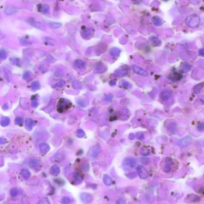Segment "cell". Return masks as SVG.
Listing matches in <instances>:
<instances>
[{
	"instance_id": "1",
	"label": "cell",
	"mask_w": 204,
	"mask_h": 204,
	"mask_svg": "<svg viewBox=\"0 0 204 204\" xmlns=\"http://www.w3.org/2000/svg\"><path fill=\"white\" fill-rule=\"evenodd\" d=\"M101 151V146L98 144L95 145L89 149L87 153V156L90 160H94L97 158Z\"/></svg>"
},
{
	"instance_id": "2",
	"label": "cell",
	"mask_w": 204,
	"mask_h": 204,
	"mask_svg": "<svg viewBox=\"0 0 204 204\" xmlns=\"http://www.w3.org/2000/svg\"><path fill=\"white\" fill-rule=\"evenodd\" d=\"M71 103L70 102H68L67 100L64 99H61L59 101V103L58 105V110L59 112H62L65 110L68 109L69 108H70Z\"/></svg>"
},
{
	"instance_id": "3",
	"label": "cell",
	"mask_w": 204,
	"mask_h": 204,
	"mask_svg": "<svg viewBox=\"0 0 204 204\" xmlns=\"http://www.w3.org/2000/svg\"><path fill=\"white\" fill-rule=\"evenodd\" d=\"M132 70L133 71L135 74H137V75H141V76H147L148 75V72H147L145 69H144L143 68H142L140 66L138 65H134L132 66Z\"/></svg>"
},
{
	"instance_id": "4",
	"label": "cell",
	"mask_w": 204,
	"mask_h": 204,
	"mask_svg": "<svg viewBox=\"0 0 204 204\" xmlns=\"http://www.w3.org/2000/svg\"><path fill=\"white\" fill-rule=\"evenodd\" d=\"M80 199L82 202L85 204H89L93 201V196L89 193L83 192L80 195Z\"/></svg>"
},
{
	"instance_id": "5",
	"label": "cell",
	"mask_w": 204,
	"mask_h": 204,
	"mask_svg": "<svg viewBox=\"0 0 204 204\" xmlns=\"http://www.w3.org/2000/svg\"><path fill=\"white\" fill-rule=\"evenodd\" d=\"M192 142V139L190 136H186L182 139H181L178 142V144L180 147L182 148H186L189 146Z\"/></svg>"
},
{
	"instance_id": "6",
	"label": "cell",
	"mask_w": 204,
	"mask_h": 204,
	"mask_svg": "<svg viewBox=\"0 0 204 204\" xmlns=\"http://www.w3.org/2000/svg\"><path fill=\"white\" fill-rule=\"evenodd\" d=\"M137 170L138 176L142 179H146L148 177V176H149L147 171L146 170V168L144 167L141 166V165H139V166L137 167Z\"/></svg>"
},
{
	"instance_id": "7",
	"label": "cell",
	"mask_w": 204,
	"mask_h": 204,
	"mask_svg": "<svg viewBox=\"0 0 204 204\" xmlns=\"http://www.w3.org/2000/svg\"><path fill=\"white\" fill-rule=\"evenodd\" d=\"M187 23L190 26H196L199 23V18L196 15H193L189 17L187 19Z\"/></svg>"
},
{
	"instance_id": "8",
	"label": "cell",
	"mask_w": 204,
	"mask_h": 204,
	"mask_svg": "<svg viewBox=\"0 0 204 204\" xmlns=\"http://www.w3.org/2000/svg\"><path fill=\"white\" fill-rule=\"evenodd\" d=\"M124 166L128 168H134L137 165V161L132 158H127L123 161Z\"/></svg>"
},
{
	"instance_id": "9",
	"label": "cell",
	"mask_w": 204,
	"mask_h": 204,
	"mask_svg": "<svg viewBox=\"0 0 204 204\" xmlns=\"http://www.w3.org/2000/svg\"><path fill=\"white\" fill-rule=\"evenodd\" d=\"M29 24L34 26V27L38 29L42 30H44L46 29V26L43 23H42L40 22H38V21L32 20L29 21Z\"/></svg>"
},
{
	"instance_id": "10",
	"label": "cell",
	"mask_w": 204,
	"mask_h": 204,
	"mask_svg": "<svg viewBox=\"0 0 204 204\" xmlns=\"http://www.w3.org/2000/svg\"><path fill=\"white\" fill-rule=\"evenodd\" d=\"M18 11V9L14 7L8 6L6 7L4 9V12L8 15H11V14H16Z\"/></svg>"
},
{
	"instance_id": "11",
	"label": "cell",
	"mask_w": 204,
	"mask_h": 204,
	"mask_svg": "<svg viewBox=\"0 0 204 204\" xmlns=\"http://www.w3.org/2000/svg\"><path fill=\"white\" fill-rule=\"evenodd\" d=\"M74 66L75 69L77 70H82L83 69L85 68V63L82 60L80 59H77L75 60L74 62Z\"/></svg>"
},
{
	"instance_id": "12",
	"label": "cell",
	"mask_w": 204,
	"mask_h": 204,
	"mask_svg": "<svg viewBox=\"0 0 204 204\" xmlns=\"http://www.w3.org/2000/svg\"><path fill=\"white\" fill-rule=\"evenodd\" d=\"M61 169L58 165H53L50 169V173L53 176H58L60 174Z\"/></svg>"
},
{
	"instance_id": "13",
	"label": "cell",
	"mask_w": 204,
	"mask_h": 204,
	"mask_svg": "<svg viewBox=\"0 0 204 204\" xmlns=\"http://www.w3.org/2000/svg\"><path fill=\"white\" fill-rule=\"evenodd\" d=\"M40 150V152L43 154H46L48 152H49V150H50V146H49V144L46 143H42L39 146Z\"/></svg>"
},
{
	"instance_id": "14",
	"label": "cell",
	"mask_w": 204,
	"mask_h": 204,
	"mask_svg": "<svg viewBox=\"0 0 204 204\" xmlns=\"http://www.w3.org/2000/svg\"><path fill=\"white\" fill-rule=\"evenodd\" d=\"M106 71V67L102 63H99L95 67V72L97 74H102Z\"/></svg>"
},
{
	"instance_id": "15",
	"label": "cell",
	"mask_w": 204,
	"mask_h": 204,
	"mask_svg": "<svg viewBox=\"0 0 204 204\" xmlns=\"http://www.w3.org/2000/svg\"><path fill=\"white\" fill-rule=\"evenodd\" d=\"M103 181L105 185L107 186H111L113 182V180L111 178V177H110V176L107 174H105L104 176Z\"/></svg>"
},
{
	"instance_id": "16",
	"label": "cell",
	"mask_w": 204,
	"mask_h": 204,
	"mask_svg": "<svg viewBox=\"0 0 204 204\" xmlns=\"http://www.w3.org/2000/svg\"><path fill=\"white\" fill-rule=\"evenodd\" d=\"M28 164L31 167H36L40 165L41 162L39 159H31L29 161Z\"/></svg>"
},
{
	"instance_id": "17",
	"label": "cell",
	"mask_w": 204,
	"mask_h": 204,
	"mask_svg": "<svg viewBox=\"0 0 204 204\" xmlns=\"http://www.w3.org/2000/svg\"><path fill=\"white\" fill-rule=\"evenodd\" d=\"M25 125H26V129H27L28 130H32V129L33 127H34V121L30 118L27 119V120L25 121Z\"/></svg>"
},
{
	"instance_id": "18",
	"label": "cell",
	"mask_w": 204,
	"mask_h": 204,
	"mask_svg": "<svg viewBox=\"0 0 204 204\" xmlns=\"http://www.w3.org/2000/svg\"><path fill=\"white\" fill-rule=\"evenodd\" d=\"M110 54L114 57H117L119 56L120 54V50L119 48H116V47L112 48L110 50Z\"/></svg>"
},
{
	"instance_id": "19",
	"label": "cell",
	"mask_w": 204,
	"mask_h": 204,
	"mask_svg": "<svg viewBox=\"0 0 204 204\" xmlns=\"http://www.w3.org/2000/svg\"><path fill=\"white\" fill-rule=\"evenodd\" d=\"M116 75L117 76H120V77H122V76H125L128 74V71L126 69H117L115 72Z\"/></svg>"
},
{
	"instance_id": "20",
	"label": "cell",
	"mask_w": 204,
	"mask_h": 204,
	"mask_svg": "<svg viewBox=\"0 0 204 204\" xmlns=\"http://www.w3.org/2000/svg\"><path fill=\"white\" fill-rule=\"evenodd\" d=\"M21 174V175H22V176L23 177V178H24V179L28 180L29 177H31L30 171H29L28 169H22Z\"/></svg>"
},
{
	"instance_id": "21",
	"label": "cell",
	"mask_w": 204,
	"mask_h": 204,
	"mask_svg": "<svg viewBox=\"0 0 204 204\" xmlns=\"http://www.w3.org/2000/svg\"><path fill=\"white\" fill-rule=\"evenodd\" d=\"M77 102L80 106L83 107V108L86 107L88 104H89V102H88L86 99H78V100H77Z\"/></svg>"
},
{
	"instance_id": "22",
	"label": "cell",
	"mask_w": 204,
	"mask_h": 204,
	"mask_svg": "<svg viewBox=\"0 0 204 204\" xmlns=\"http://www.w3.org/2000/svg\"><path fill=\"white\" fill-rule=\"evenodd\" d=\"M10 120L8 117L4 116L1 120V125L2 127H7L10 124Z\"/></svg>"
},
{
	"instance_id": "23",
	"label": "cell",
	"mask_w": 204,
	"mask_h": 204,
	"mask_svg": "<svg viewBox=\"0 0 204 204\" xmlns=\"http://www.w3.org/2000/svg\"><path fill=\"white\" fill-rule=\"evenodd\" d=\"M171 93L168 91H165V92H162L160 95V98L162 99L163 101H166V100H168L170 97Z\"/></svg>"
},
{
	"instance_id": "24",
	"label": "cell",
	"mask_w": 204,
	"mask_h": 204,
	"mask_svg": "<svg viewBox=\"0 0 204 204\" xmlns=\"http://www.w3.org/2000/svg\"><path fill=\"white\" fill-rule=\"evenodd\" d=\"M190 68L191 67L188 63H184L181 66V71L183 72H188L190 71Z\"/></svg>"
},
{
	"instance_id": "25",
	"label": "cell",
	"mask_w": 204,
	"mask_h": 204,
	"mask_svg": "<svg viewBox=\"0 0 204 204\" xmlns=\"http://www.w3.org/2000/svg\"><path fill=\"white\" fill-rule=\"evenodd\" d=\"M204 86V83H201V84L196 85L194 87V93H199L200 91L202 89Z\"/></svg>"
},
{
	"instance_id": "26",
	"label": "cell",
	"mask_w": 204,
	"mask_h": 204,
	"mask_svg": "<svg viewBox=\"0 0 204 204\" xmlns=\"http://www.w3.org/2000/svg\"><path fill=\"white\" fill-rule=\"evenodd\" d=\"M72 86L75 89H80V88H82V87L80 82L78 81H75L73 82L72 83Z\"/></svg>"
},
{
	"instance_id": "27",
	"label": "cell",
	"mask_w": 204,
	"mask_h": 204,
	"mask_svg": "<svg viewBox=\"0 0 204 204\" xmlns=\"http://www.w3.org/2000/svg\"><path fill=\"white\" fill-rule=\"evenodd\" d=\"M65 81L61 80L59 81L57 83H56V84L53 86V88H62V87H63L65 85Z\"/></svg>"
},
{
	"instance_id": "28",
	"label": "cell",
	"mask_w": 204,
	"mask_h": 204,
	"mask_svg": "<svg viewBox=\"0 0 204 204\" xmlns=\"http://www.w3.org/2000/svg\"><path fill=\"white\" fill-rule=\"evenodd\" d=\"M61 204H69L71 202V199L67 196H64L61 199Z\"/></svg>"
},
{
	"instance_id": "29",
	"label": "cell",
	"mask_w": 204,
	"mask_h": 204,
	"mask_svg": "<svg viewBox=\"0 0 204 204\" xmlns=\"http://www.w3.org/2000/svg\"><path fill=\"white\" fill-rule=\"evenodd\" d=\"M40 87V84L39 83V82L35 81L32 83L31 88L33 90H37L39 89Z\"/></svg>"
},
{
	"instance_id": "30",
	"label": "cell",
	"mask_w": 204,
	"mask_h": 204,
	"mask_svg": "<svg viewBox=\"0 0 204 204\" xmlns=\"http://www.w3.org/2000/svg\"><path fill=\"white\" fill-rule=\"evenodd\" d=\"M49 26L51 28L54 29H57L61 27L62 26V24L60 23H57V22H50L49 23Z\"/></svg>"
},
{
	"instance_id": "31",
	"label": "cell",
	"mask_w": 204,
	"mask_h": 204,
	"mask_svg": "<svg viewBox=\"0 0 204 204\" xmlns=\"http://www.w3.org/2000/svg\"><path fill=\"white\" fill-rule=\"evenodd\" d=\"M7 54L6 51L4 50H3V49L1 50V51H0V58H1V60H6L7 59Z\"/></svg>"
},
{
	"instance_id": "32",
	"label": "cell",
	"mask_w": 204,
	"mask_h": 204,
	"mask_svg": "<svg viewBox=\"0 0 204 204\" xmlns=\"http://www.w3.org/2000/svg\"><path fill=\"white\" fill-rule=\"evenodd\" d=\"M76 135H77V137L78 138H83V137H85V132L83 130H78L76 132Z\"/></svg>"
},
{
	"instance_id": "33",
	"label": "cell",
	"mask_w": 204,
	"mask_h": 204,
	"mask_svg": "<svg viewBox=\"0 0 204 204\" xmlns=\"http://www.w3.org/2000/svg\"><path fill=\"white\" fill-rule=\"evenodd\" d=\"M74 179L75 180V181L77 183L82 182V177L77 173H75L74 174Z\"/></svg>"
},
{
	"instance_id": "34",
	"label": "cell",
	"mask_w": 204,
	"mask_h": 204,
	"mask_svg": "<svg viewBox=\"0 0 204 204\" xmlns=\"http://www.w3.org/2000/svg\"><path fill=\"white\" fill-rule=\"evenodd\" d=\"M37 204H50V202L48 199L43 198L38 201Z\"/></svg>"
},
{
	"instance_id": "35",
	"label": "cell",
	"mask_w": 204,
	"mask_h": 204,
	"mask_svg": "<svg viewBox=\"0 0 204 204\" xmlns=\"http://www.w3.org/2000/svg\"><path fill=\"white\" fill-rule=\"evenodd\" d=\"M31 76H32L31 73L28 71V72H25V74H23V78L24 79H25V80H27V79H30V78H31Z\"/></svg>"
},
{
	"instance_id": "36",
	"label": "cell",
	"mask_w": 204,
	"mask_h": 204,
	"mask_svg": "<svg viewBox=\"0 0 204 204\" xmlns=\"http://www.w3.org/2000/svg\"><path fill=\"white\" fill-rule=\"evenodd\" d=\"M18 190L17 189H16V188H13V189H11V191H10V194H11V195L13 197L16 196L18 195Z\"/></svg>"
},
{
	"instance_id": "37",
	"label": "cell",
	"mask_w": 204,
	"mask_h": 204,
	"mask_svg": "<svg viewBox=\"0 0 204 204\" xmlns=\"http://www.w3.org/2000/svg\"><path fill=\"white\" fill-rule=\"evenodd\" d=\"M23 119H22V118L21 117H18L16 118L15 120V122L16 124H18V125H21V124H22V123H23Z\"/></svg>"
},
{
	"instance_id": "38",
	"label": "cell",
	"mask_w": 204,
	"mask_h": 204,
	"mask_svg": "<svg viewBox=\"0 0 204 204\" xmlns=\"http://www.w3.org/2000/svg\"><path fill=\"white\" fill-rule=\"evenodd\" d=\"M141 153L143 156H147L149 155V153H150V151L148 150V149H144L141 151Z\"/></svg>"
},
{
	"instance_id": "39",
	"label": "cell",
	"mask_w": 204,
	"mask_h": 204,
	"mask_svg": "<svg viewBox=\"0 0 204 204\" xmlns=\"http://www.w3.org/2000/svg\"><path fill=\"white\" fill-rule=\"evenodd\" d=\"M31 105L33 108H37V106H38V102H37V99H34L32 100Z\"/></svg>"
},
{
	"instance_id": "40",
	"label": "cell",
	"mask_w": 204,
	"mask_h": 204,
	"mask_svg": "<svg viewBox=\"0 0 204 204\" xmlns=\"http://www.w3.org/2000/svg\"><path fill=\"white\" fill-rule=\"evenodd\" d=\"M144 137V134L142 132H139L137 133V138L139 139V140H143Z\"/></svg>"
},
{
	"instance_id": "41",
	"label": "cell",
	"mask_w": 204,
	"mask_h": 204,
	"mask_svg": "<svg viewBox=\"0 0 204 204\" xmlns=\"http://www.w3.org/2000/svg\"><path fill=\"white\" fill-rule=\"evenodd\" d=\"M105 99L108 102L111 101L112 99H113V96L111 94H107L106 96H105Z\"/></svg>"
},
{
	"instance_id": "42",
	"label": "cell",
	"mask_w": 204,
	"mask_h": 204,
	"mask_svg": "<svg viewBox=\"0 0 204 204\" xmlns=\"http://www.w3.org/2000/svg\"><path fill=\"white\" fill-rule=\"evenodd\" d=\"M49 11V7L47 6H44L43 8L42 12L44 13H47Z\"/></svg>"
},
{
	"instance_id": "43",
	"label": "cell",
	"mask_w": 204,
	"mask_h": 204,
	"mask_svg": "<svg viewBox=\"0 0 204 204\" xmlns=\"http://www.w3.org/2000/svg\"><path fill=\"white\" fill-rule=\"evenodd\" d=\"M7 142V140L5 138H3V137H1L0 139V144H4Z\"/></svg>"
},
{
	"instance_id": "44",
	"label": "cell",
	"mask_w": 204,
	"mask_h": 204,
	"mask_svg": "<svg viewBox=\"0 0 204 204\" xmlns=\"http://www.w3.org/2000/svg\"><path fill=\"white\" fill-rule=\"evenodd\" d=\"M116 204H125V201L123 199H120L117 200L116 202Z\"/></svg>"
},
{
	"instance_id": "45",
	"label": "cell",
	"mask_w": 204,
	"mask_h": 204,
	"mask_svg": "<svg viewBox=\"0 0 204 204\" xmlns=\"http://www.w3.org/2000/svg\"><path fill=\"white\" fill-rule=\"evenodd\" d=\"M130 85L128 83H126V82H124L123 83H122V86L124 87V88H128L129 86Z\"/></svg>"
},
{
	"instance_id": "46",
	"label": "cell",
	"mask_w": 204,
	"mask_h": 204,
	"mask_svg": "<svg viewBox=\"0 0 204 204\" xmlns=\"http://www.w3.org/2000/svg\"><path fill=\"white\" fill-rule=\"evenodd\" d=\"M198 129L199 130H201V131H202V130H204V124H203V123H202V124H201V125H199Z\"/></svg>"
},
{
	"instance_id": "47",
	"label": "cell",
	"mask_w": 204,
	"mask_h": 204,
	"mask_svg": "<svg viewBox=\"0 0 204 204\" xmlns=\"http://www.w3.org/2000/svg\"><path fill=\"white\" fill-rule=\"evenodd\" d=\"M199 54L201 56H204V49H201L199 51Z\"/></svg>"
},
{
	"instance_id": "48",
	"label": "cell",
	"mask_w": 204,
	"mask_h": 204,
	"mask_svg": "<svg viewBox=\"0 0 204 204\" xmlns=\"http://www.w3.org/2000/svg\"><path fill=\"white\" fill-rule=\"evenodd\" d=\"M134 138V134H130V136H129V139H130V140H132Z\"/></svg>"
}]
</instances>
